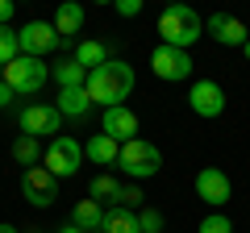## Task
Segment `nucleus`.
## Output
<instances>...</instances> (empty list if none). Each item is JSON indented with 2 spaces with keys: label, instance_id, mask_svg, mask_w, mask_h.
Returning a JSON list of instances; mask_svg holds the SVG:
<instances>
[{
  "label": "nucleus",
  "instance_id": "1",
  "mask_svg": "<svg viewBox=\"0 0 250 233\" xmlns=\"http://www.w3.org/2000/svg\"><path fill=\"white\" fill-rule=\"evenodd\" d=\"M134 83H138L134 67L125 63V58H108L104 67L88 71L83 92H88L92 104H100V108H117V104H125V96H129V92H134Z\"/></svg>",
  "mask_w": 250,
  "mask_h": 233
},
{
  "label": "nucleus",
  "instance_id": "2",
  "mask_svg": "<svg viewBox=\"0 0 250 233\" xmlns=\"http://www.w3.org/2000/svg\"><path fill=\"white\" fill-rule=\"evenodd\" d=\"M205 34V21L192 4H167L159 13V38L163 46H175V50H192Z\"/></svg>",
  "mask_w": 250,
  "mask_h": 233
},
{
  "label": "nucleus",
  "instance_id": "3",
  "mask_svg": "<svg viewBox=\"0 0 250 233\" xmlns=\"http://www.w3.org/2000/svg\"><path fill=\"white\" fill-rule=\"evenodd\" d=\"M117 167L129 175V179H150V175H159L163 171V154L154 142H146V137H134V142H125L121 154H117Z\"/></svg>",
  "mask_w": 250,
  "mask_h": 233
},
{
  "label": "nucleus",
  "instance_id": "4",
  "mask_svg": "<svg viewBox=\"0 0 250 233\" xmlns=\"http://www.w3.org/2000/svg\"><path fill=\"white\" fill-rule=\"evenodd\" d=\"M42 167L50 171L54 179H71L75 171L83 167V142H75V137L59 134L50 146L42 150Z\"/></svg>",
  "mask_w": 250,
  "mask_h": 233
},
{
  "label": "nucleus",
  "instance_id": "5",
  "mask_svg": "<svg viewBox=\"0 0 250 233\" xmlns=\"http://www.w3.org/2000/svg\"><path fill=\"white\" fill-rule=\"evenodd\" d=\"M46 79H50V67H46L42 58H29V54H21V58H13V63L4 67V83H9L17 96H34V92H42Z\"/></svg>",
  "mask_w": 250,
  "mask_h": 233
},
{
  "label": "nucleus",
  "instance_id": "6",
  "mask_svg": "<svg viewBox=\"0 0 250 233\" xmlns=\"http://www.w3.org/2000/svg\"><path fill=\"white\" fill-rule=\"evenodd\" d=\"M150 71L159 75V79H167V83H184L188 75H192V54L159 42V46H154V54H150Z\"/></svg>",
  "mask_w": 250,
  "mask_h": 233
},
{
  "label": "nucleus",
  "instance_id": "7",
  "mask_svg": "<svg viewBox=\"0 0 250 233\" xmlns=\"http://www.w3.org/2000/svg\"><path fill=\"white\" fill-rule=\"evenodd\" d=\"M21 134L25 137H59V125H62V116H59V108L54 104H29V108H21Z\"/></svg>",
  "mask_w": 250,
  "mask_h": 233
},
{
  "label": "nucleus",
  "instance_id": "8",
  "mask_svg": "<svg viewBox=\"0 0 250 233\" xmlns=\"http://www.w3.org/2000/svg\"><path fill=\"white\" fill-rule=\"evenodd\" d=\"M21 196L34 208H50L54 200H59V179H54L46 167H29L25 175H21Z\"/></svg>",
  "mask_w": 250,
  "mask_h": 233
},
{
  "label": "nucleus",
  "instance_id": "9",
  "mask_svg": "<svg viewBox=\"0 0 250 233\" xmlns=\"http://www.w3.org/2000/svg\"><path fill=\"white\" fill-rule=\"evenodd\" d=\"M17 38H21V54H29V58H46L62 42L50 21H25V29H17Z\"/></svg>",
  "mask_w": 250,
  "mask_h": 233
},
{
  "label": "nucleus",
  "instance_id": "10",
  "mask_svg": "<svg viewBox=\"0 0 250 233\" xmlns=\"http://www.w3.org/2000/svg\"><path fill=\"white\" fill-rule=\"evenodd\" d=\"M196 196L205 200L208 208H225V204H229V196H233L229 175H225L221 167H200V175H196Z\"/></svg>",
  "mask_w": 250,
  "mask_h": 233
},
{
  "label": "nucleus",
  "instance_id": "11",
  "mask_svg": "<svg viewBox=\"0 0 250 233\" xmlns=\"http://www.w3.org/2000/svg\"><path fill=\"white\" fill-rule=\"evenodd\" d=\"M188 104H192V113L205 116V121H217V116L225 113V88L217 79H196L192 83V96H188Z\"/></svg>",
  "mask_w": 250,
  "mask_h": 233
},
{
  "label": "nucleus",
  "instance_id": "12",
  "mask_svg": "<svg viewBox=\"0 0 250 233\" xmlns=\"http://www.w3.org/2000/svg\"><path fill=\"white\" fill-rule=\"evenodd\" d=\"M100 134H108L117 146L134 142V137H138V113H134V108H125V104L104 108V116H100Z\"/></svg>",
  "mask_w": 250,
  "mask_h": 233
},
{
  "label": "nucleus",
  "instance_id": "13",
  "mask_svg": "<svg viewBox=\"0 0 250 233\" xmlns=\"http://www.w3.org/2000/svg\"><path fill=\"white\" fill-rule=\"evenodd\" d=\"M205 34H213L221 46H246L250 42V29L242 25L238 17H229V13H213V17L205 21Z\"/></svg>",
  "mask_w": 250,
  "mask_h": 233
},
{
  "label": "nucleus",
  "instance_id": "14",
  "mask_svg": "<svg viewBox=\"0 0 250 233\" xmlns=\"http://www.w3.org/2000/svg\"><path fill=\"white\" fill-rule=\"evenodd\" d=\"M59 116L62 121H83V116L92 113V100H88V92L83 88H67V92H59Z\"/></svg>",
  "mask_w": 250,
  "mask_h": 233
},
{
  "label": "nucleus",
  "instance_id": "15",
  "mask_svg": "<svg viewBox=\"0 0 250 233\" xmlns=\"http://www.w3.org/2000/svg\"><path fill=\"white\" fill-rule=\"evenodd\" d=\"M117 154H121V146H117L108 134H96V137L83 142V158H92L96 167H117Z\"/></svg>",
  "mask_w": 250,
  "mask_h": 233
},
{
  "label": "nucleus",
  "instance_id": "16",
  "mask_svg": "<svg viewBox=\"0 0 250 233\" xmlns=\"http://www.w3.org/2000/svg\"><path fill=\"white\" fill-rule=\"evenodd\" d=\"M54 34L59 38H75L83 29V4H75V0H67V4H59V13H54Z\"/></svg>",
  "mask_w": 250,
  "mask_h": 233
},
{
  "label": "nucleus",
  "instance_id": "17",
  "mask_svg": "<svg viewBox=\"0 0 250 233\" xmlns=\"http://www.w3.org/2000/svg\"><path fill=\"white\" fill-rule=\"evenodd\" d=\"M71 225L83 233H96L100 225H104V204H96V200H80V204L71 208Z\"/></svg>",
  "mask_w": 250,
  "mask_h": 233
},
{
  "label": "nucleus",
  "instance_id": "18",
  "mask_svg": "<svg viewBox=\"0 0 250 233\" xmlns=\"http://www.w3.org/2000/svg\"><path fill=\"white\" fill-rule=\"evenodd\" d=\"M104 233H142V225H138V213H129V208H104V225H100Z\"/></svg>",
  "mask_w": 250,
  "mask_h": 233
},
{
  "label": "nucleus",
  "instance_id": "19",
  "mask_svg": "<svg viewBox=\"0 0 250 233\" xmlns=\"http://www.w3.org/2000/svg\"><path fill=\"white\" fill-rule=\"evenodd\" d=\"M71 58L83 67V71H96V67H104V63H108V46H104V42H80Z\"/></svg>",
  "mask_w": 250,
  "mask_h": 233
},
{
  "label": "nucleus",
  "instance_id": "20",
  "mask_svg": "<svg viewBox=\"0 0 250 233\" xmlns=\"http://www.w3.org/2000/svg\"><path fill=\"white\" fill-rule=\"evenodd\" d=\"M54 79H59V92H67V88H83L88 83V71H83L75 58H59V67H54Z\"/></svg>",
  "mask_w": 250,
  "mask_h": 233
},
{
  "label": "nucleus",
  "instance_id": "21",
  "mask_svg": "<svg viewBox=\"0 0 250 233\" xmlns=\"http://www.w3.org/2000/svg\"><path fill=\"white\" fill-rule=\"evenodd\" d=\"M117 192H121V183H117V175H96V179L88 183V200H96V204H108L113 208L117 204Z\"/></svg>",
  "mask_w": 250,
  "mask_h": 233
},
{
  "label": "nucleus",
  "instance_id": "22",
  "mask_svg": "<svg viewBox=\"0 0 250 233\" xmlns=\"http://www.w3.org/2000/svg\"><path fill=\"white\" fill-rule=\"evenodd\" d=\"M42 150H46V146L42 142H38V137H25V134H21L17 137V142H13V158H17L21 162V167H38V162H42Z\"/></svg>",
  "mask_w": 250,
  "mask_h": 233
},
{
  "label": "nucleus",
  "instance_id": "23",
  "mask_svg": "<svg viewBox=\"0 0 250 233\" xmlns=\"http://www.w3.org/2000/svg\"><path fill=\"white\" fill-rule=\"evenodd\" d=\"M13 58H21V38L13 25H0V67H9Z\"/></svg>",
  "mask_w": 250,
  "mask_h": 233
},
{
  "label": "nucleus",
  "instance_id": "24",
  "mask_svg": "<svg viewBox=\"0 0 250 233\" xmlns=\"http://www.w3.org/2000/svg\"><path fill=\"white\" fill-rule=\"evenodd\" d=\"M142 188H138V183H121V192H117V208H129V213H134L138 204H142Z\"/></svg>",
  "mask_w": 250,
  "mask_h": 233
},
{
  "label": "nucleus",
  "instance_id": "25",
  "mask_svg": "<svg viewBox=\"0 0 250 233\" xmlns=\"http://www.w3.org/2000/svg\"><path fill=\"white\" fill-rule=\"evenodd\" d=\"M200 233H233V225H229L225 213H208L205 221H200Z\"/></svg>",
  "mask_w": 250,
  "mask_h": 233
},
{
  "label": "nucleus",
  "instance_id": "26",
  "mask_svg": "<svg viewBox=\"0 0 250 233\" xmlns=\"http://www.w3.org/2000/svg\"><path fill=\"white\" fill-rule=\"evenodd\" d=\"M138 225H142V233H163V213L159 208H142Z\"/></svg>",
  "mask_w": 250,
  "mask_h": 233
},
{
  "label": "nucleus",
  "instance_id": "27",
  "mask_svg": "<svg viewBox=\"0 0 250 233\" xmlns=\"http://www.w3.org/2000/svg\"><path fill=\"white\" fill-rule=\"evenodd\" d=\"M113 9H117V17H138L142 13V0H117Z\"/></svg>",
  "mask_w": 250,
  "mask_h": 233
},
{
  "label": "nucleus",
  "instance_id": "28",
  "mask_svg": "<svg viewBox=\"0 0 250 233\" xmlns=\"http://www.w3.org/2000/svg\"><path fill=\"white\" fill-rule=\"evenodd\" d=\"M13 13H17V9H13V0H0V25H9Z\"/></svg>",
  "mask_w": 250,
  "mask_h": 233
},
{
  "label": "nucleus",
  "instance_id": "29",
  "mask_svg": "<svg viewBox=\"0 0 250 233\" xmlns=\"http://www.w3.org/2000/svg\"><path fill=\"white\" fill-rule=\"evenodd\" d=\"M13 100H17V92H13V88H9V83H0V108H9V104H13Z\"/></svg>",
  "mask_w": 250,
  "mask_h": 233
},
{
  "label": "nucleus",
  "instance_id": "30",
  "mask_svg": "<svg viewBox=\"0 0 250 233\" xmlns=\"http://www.w3.org/2000/svg\"><path fill=\"white\" fill-rule=\"evenodd\" d=\"M0 233H21V229H17V225H4V221H0Z\"/></svg>",
  "mask_w": 250,
  "mask_h": 233
},
{
  "label": "nucleus",
  "instance_id": "31",
  "mask_svg": "<svg viewBox=\"0 0 250 233\" xmlns=\"http://www.w3.org/2000/svg\"><path fill=\"white\" fill-rule=\"evenodd\" d=\"M59 233H83V229H75V225H62V229Z\"/></svg>",
  "mask_w": 250,
  "mask_h": 233
},
{
  "label": "nucleus",
  "instance_id": "32",
  "mask_svg": "<svg viewBox=\"0 0 250 233\" xmlns=\"http://www.w3.org/2000/svg\"><path fill=\"white\" fill-rule=\"evenodd\" d=\"M242 50H246V58H250V42H246V46H242Z\"/></svg>",
  "mask_w": 250,
  "mask_h": 233
},
{
  "label": "nucleus",
  "instance_id": "33",
  "mask_svg": "<svg viewBox=\"0 0 250 233\" xmlns=\"http://www.w3.org/2000/svg\"><path fill=\"white\" fill-rule=\"evenodd\" d=\"M0 83H4V67H0Z\"/></svg>",
  "mask_w": 250,
  "mask_h": 233
},
{
  "label": "nucleus",
  "instance_id": "34",
  "mask_svg": "<svg viewBox=\"0 0 250 233\" xmlns=\"http://www.w3.org/2000/svg\"><path fill=\"white\" fill-rule=\"evenodd\" d=\"M29 233H46V229H29Z\"/></svg>",
  "mask_w": 250,
  "mask_h": 233
},
{
  "label": "nucleus",
  "instance_id": "35",
  "mask_svg": "<svg viewBox=\"0 0 250 233\" xmlns=\"http://www.w3.org/2000/svg\"><path fill=\"white\" fill-rule=\"evenodd\" d=\"M96 233H104V229H96Z\"/></svg>",
  "mask_w": 250,
  "mask_h": 233
}]
</instances>
